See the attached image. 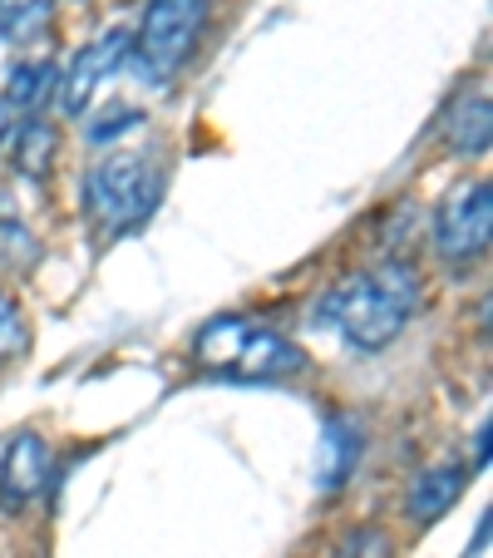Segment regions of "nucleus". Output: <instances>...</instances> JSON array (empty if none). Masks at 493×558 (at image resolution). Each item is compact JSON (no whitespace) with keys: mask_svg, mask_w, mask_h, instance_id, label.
Instances as JSON below:
<instances>
[{"mask_svg":"<svg viewBox=\"0 0 493 558\" xmlns=\"http://www.w3.org/2000/svg\"><path fill=\"white\" fill-rule=\"evenodd\" d=\"M489 95L483 89H464L454 99V109L444 114V144H449L454 158H483L489 154Z\"/></svg>","mask_w":493,"mask_h":558,"instance_id":"9","label":"nucleus"},{"mask_svg":"<svg viewBox=\"0 0 493 558\" xmlns=\"http://www.w3.org/2000/svg\"><path fill=\"white\" fill-rule=\"evenodd\" d=\"M360 421L346 411H331L321 421V440H316V489L336 495L360 464Z\"/></svg>","mask_w":493,"mask_h":558,"instance_id":"8","label":"nucleus"},{"mask_svg":"<svg viewBox=\"0 0 493 558\" xmlns=\"http://www.w3.org/2000/svg\"><path fill=\"white\" fill-rule=\"evenodd\" d=\"M15 134V109L5 105V95H0V154H5V144H11Z\"/></svg>","mask_w":493,"mask_h":558,"instance_id":"18","label":"nucleus"},{"mask_svg":"<svg viewBox=\"0 0 493 558\" xmlns=\"http://www.w3.org/2000/svg\"><path fill=\"white\" fill-rule=\"evenodd\" d=\"M341 558H390V538L380 529H360L356 538H346Z\"/></svg>","mask_w":493,"mask_h":558,"instance_id":"16","label":"nucleus"},{"mask_svg":"<svg viewBox=\"0 0 493 558\" xmlns=\"http://www.w3.org/2000/svg\"><path fill=\"white\" fill-rule=\"evenodd\" d=\"M25 316H21V306H15V296L11 292H0V361H15L25 351Z\"/></svg>","mask_w":493,"mask_h":558,"instance_id":"15","label":"nucleus"},{"mask_svg":"<svg viewBox=\"0 0 493 558\" xmlns=\"http://www.w3.org/2000/svg\"><path fill=\"white\" fill-rule=\"evenodd\" d=\"M60 89V70L50 60H25L11 70V85H5V105L21 109V114H40L50 105V95Z\"/></svg>","mask_w":493,"mask_h":558,"instance_id":"13","label":"nucleus"},{"mask_svg":"<svg viewBox=\"0 0 493 558\" xmlns=\"http://www.w3.org/2000/svg\"><path fill=\"white\" fill-rule=\"evenodd\" d=\"M54 154H60L54 124L50 119H30V124L21 129V138H15V169H21L25 179H50Z\"/></svg>","mask_w":493,"mask_h":558,"instance_id":"14","label":"nucleus"},{"mask_svg":"<svg viewBox=\"0 0 493 558\" xmlns=\"http://www.w3.org/2000/svg\"><path fill=\"white\" fill-rule=\"evenodd\" d=\"M202 15H208V0H148L144 25L128 50L148 85H169L188 64V54L198 50Z\"/></svg>","mask_w":493,"mask_h":558,"instance_id":"4","label":"nucleus"},{"mask_svg":"<svg viewBox=\"0 0 493 558\" xmlns=\"http://www.w3.org/2000/svg\"><path fill=\"white\" fill-rule=\"evenodd\" d=\"M193 361L222 380H292L306 371V351L252 316H212L193 341Z\"/></svg>","mask_w":493,"mask_h":558,"instance_id":"2","label":"nucleus"},{"mask_svg":"<svg viewBox=\"0 0 493 558\" xmlns=\"http://www.w3.org/2000/svg\"><path fill=\"white\" fill-rule=\"evenodd\" d=\"M40 263V238L30 232V222L21 218L11 193H0V272L25 277Z\"/></svg>","mask_w":493,"mask_h":558,"instance_id":"11","label":"nucleus"},{"mask_svg":"<svg viewBox=\"0 0 493 558\" xmlns=\"http://www.w3.org/2000/svg\"><path fill=\"white\" fill-rule=\"evenodd\" d=\"M128 50H134V35L128 31H104L99 40H89L85 50L74 54L70 74L60 80V109L70 119H79L89 109V99H95V89L104 85L109 74H119V64L128 60Z\"/></svg>","mask_w":493,"mask_h":558,"instance_id":"6","label":"nucleus"},{"mask_svg":"<svg viewBox=\"0 0 493 558\" xmlns=\"http://www.w3.org/2000/svg\"><path fill=\"white\" fill-rule=\"evenodd\" d=\"M45 480H50V445L30 430L15 435L5 445V460H0V505L25 509L30 499H40Z\"/></svg>","mask_w":493,"mask_h":558,"instance_id":"7","label":"nucleus"},{"mask_svg":"<svg viewBox=\"0 0 493 558\" xmlns=\"http://www.w3.org/2000/svg\"><path fill=\"white\" fill-rule=\"evenodd\" d=\"M415 312H420V277L409 263H385L375 272H360L321 302L325 327H336L346 347L366 351V356L395 347V337L409 327Z\"/></svg>","mask_w":493,"mask_h":558,"instance_id":"1","label":"nucleus"},{"mask_svg":"<svg viewBox=\"0 0 493 558\" xmlns=\"http://www.w3.org/2000/svg\"><path fill=\"white\" fill-rule=\"evenodd\" d=\"M489 228H493V198L489 183H464L444 198L440 218H434V247L449 263H469L489 247Z\"/></svg>","mask_w":493,"mask_h":558,"instance_id":"5","label":"nucleus"},{"mask_svg":"<svg viewBox=\"0 0 493 558\" xmlns=\"http://www.w3.org/2000/svg\"><path fill=\"white\" fill-rule=\"evenodd\" d=\"M158 203V169L148 154H109L85 179V213L99 238H124L128 228L153 213Z\"/></svg>","mask_w":493,"mask_h":558,"instance_id":"3","label":"nucleus"},{"mask_svg":"<svg viewBox=\"0 0 493 558\" xmlns=\"http://www.w3.org/2000/svg\"><path fill=\"white\" fill-rule=\"evenodd\" d=\"M54 25V0H0V45H25L45 40Z\"/></svg>","mask_w":493,"mask_h":558,"instance_id":"12","label":"nucleus"},{"mask_svg":"<svg viewBox=\"0 0 493 558\" xmlns=\"http://www.w3.org/2000/svg\"><path fill=\"white\" fill-rule=\"evenodd\" d=\"M469 485V474L464 464H440V470H424L415 485H409V519L415 524H430V519L449 514V505L464 495Z\"/></svg>","mask_w":493,"mask_h":558,"instance_id":"10","label":"nucleus"},{"mask_svg":"<svg viewBox=\"0 0 493 558\" xmlns=\"http://www.w3.org/2000/svg\"><path fill=\"white\" fill-rule=\"evenodd\" d=\"M138 124H144V114H138V109H109L104 124L89 129V138H95V144H104V138L124 134V129H138Z\"/></svg>","mask_w":493,"mask_h":558,"instance_id":"17","label":"nucleus"}]
</instances>
